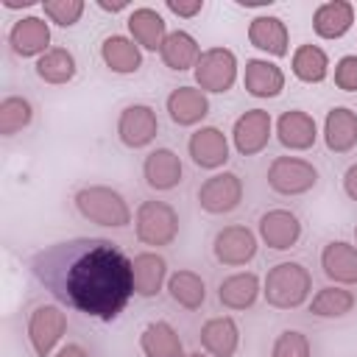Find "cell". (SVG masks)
<instances>
[{"label": "cell", "mask_w": 357, "mask_h": 357, "mask_svg": "<svg viewBox=\"0 0 357 357\" xmlns=\"http://www.w3.org/2000/svg\"><path fill=\"white\" fill-rule=\"evenodd\" d=\"M28 271L56 301L98 321H114L134 293L131 259L103 237L45 245L28 259Z\"/></svg>", "instance_id": "obj_1"}, {"label": "cell", "mask_w": 357, "mask_h": 357, "mask_svg": "<svg viewBox=\"0 0 357 357\" xmlns=\"http://www.w3.org/2000/svg\"><path fill=\"white\" fill-rule=\"evenodd\" d=\"M312 290V276L301 262H279L265 276V301L276 310H296L307 301Z\"/></svg>", "instance_id": "obj_2"}, {"label": "cell", "mask_w": 357, "mask_h": 357, "mask_svg": "<svg viewBox=\"0 0 357 357\" xmlns=\"http://www.w3.org/2000/svg\"><path fill=\"white\" fill-rule=\"evenodd\" d=\"M75 206L86 220H92L98 226L120 229V226L131 223V209H128L126 198L117 190L103 187V184H92V187L78 190L75 192Z\"/></svg>", "instance_id": "obj_3"}, {"label": "cell", "mask_w": 357, "mask_h": 357, "mask_svg": "<svg viewBox=\"0 0 357 357\" xmlns=\"http://www.w3.org/2000/svg\"><path fill=\"white\" fill-rule=\"evenodd\" d=\"M134 223L137 237L145 245H170L178 234V215L167 201H142Z\"/></svg>", "instance_id": "obj_4"}, {"label": "cell", "mask_w": 357, "mask_h": 357, "mask_svg": "<svg viewBox=\"0 0 357 357\" xmlns=\"http://www.w3.org/2000/svg\"><path fill=\"white\" fill-rule=\"evenodd\" d=\"M318 184V170L312 162L296 156H276L268 167V187L279 195H304Z\"/></svg>", "instance_id": "obj_5"}, {"label": "cell", "mask_w": 357, "mask_h": 357, "mask_svg": "<svg viewBox=\"0 0 357 357\" xmlns=\"http://www.w3.org/2000/svg\"><path fill=\"white\" fill-rule=\"evenodd\" d=\"M237 78V59L229 47H209L195 64V84L201 92H229Z\"/></svg>", "instance_id": "obj_6"}, {"label": "cell", "mask_w": 357, "mask_h": 357, "mask_svg": "<svg viewBox=\"0 0 357 357\" xmlns=\"http://www.w3.org/2000/svg\"><path fill=\"white\" fill-rule=\"evenodd\" d=\"M67 329V315L56 304H39L28 318V340L36 357H47Z\"/></svg>", "instance_id": "obj_7"}, {"label": "cell", "mask_w": 357, "mask_h": 357, "mask_svg": "<svg viewBox=\"0 0 357 357\" xmlns=\"http://www.w3.org/2000/svg\"><path fill=\"white\" fill-rule=\"evenodd\" d=\"M243 201V181L237 173H215L198 190V204L209 215H226Z\"/></svg>", "instance_id": "obj_8"}, {"label": "cell", "mask_w": 357, "mask_h": 357, "mask_svg": "<svg viewBox=\"0 0 357 357\" xmlns=\"http://www.w3.org/2000/svg\"><path fill=\"white\" fill-rule=\"evenodd\" d=\"M159 131V120H156V112L145 103H131L120 112V120H117V137L123 145L128 148H145L148 142H153Z\"/></svg>", "instance_id": "obj_9"}, {"label": "cell", "mask_w": 357, "mask_h": 357, "mask_svg": "<svg viewBox=\"0 0 357 357\" xmlns=\"http://www.w3.org/2000/svg\"><path fill=\"white\" fill-rule=\"evenodd\" d=\"M212 248H215L218 262H223V265H245L257 254V237H254L251 229L234 223V226H223L215 234Z\"/></svg>", "instance_id": "obj_10"}, {"label": "cell", "mask_w": 357, "mask_h": 357, "mask_svg": "<svg viewBox=\"0 0 357 357\" xmlns=\"http://www.w3.org/2000/svg\"><path fill=\"white\" fill-rule=\"evenodd\" d=\"M231 137H234L237 153L243 156L259 153L271 139V114L265 109H248L243 117H237Z\"/></svg>", "instance_id": "obj_11"}, {"label": "cell", "mask_w": 357, "mask_h": 357, "mask_svg": "<svg viewBox=\"0 0 357 357\" xmlns=\"http://www.w3.org/2000/svg\"><path fill=\"white\" fill-rule=\"evenodd\" d=\"M259 237L265 240L268 248L284 251L298 243L301 237V223L290 209H268L259 218Z\"/></svg>", "instance_id": "obj_12"}, {"label": "cell", "mask_w": 357, "mask_h": 357, "mask_svg": "<svg viewBox=\"0 0 357 357\" xmlns=\"http://www.w3.org/2000/svg\"><path fill=\"white\" fill-rule=\"evenodd\" d=\"M187 151L192 156V162L204 170H215V167H223L226 159H229V142L223 137L220 128L215 126H206V128H198L190 142H187Z\"/></svg>", "instance_id": "obj_13"}, {"label": "cell", "mask_w": 357, "mask_h": 357, "mask_svg": "<svg viewBox=\"0 0 357 357\" xmlns=\"http://www.w3.org/2000/svg\"><path fill=\"white\" fill-rule=\"evenodd\" d=\"M8 42L14 47L17 56H36V53H47L50 45V28L42 17H22L14 22V28L8 31Z\"/></svg>", "instance_id": "obj_14"}, {"label": "cell", "mask_w": 357, "mask_h": 357, "mask_svg": "<svg viewBox=\"0 0 357 357\" xmlns=\"http://www.w3.org/2000/svg\"><path fill=\"white\" fill-rule=\"evenodd\" d=\"M324 139L329 151L349 153L357 145V112H351L349 106L329 109L324 120Z\"/></svg>", "instance_id": "obj_15"}, {"label": "cell", "mask_w": 357, "mask_h": 357, "mask_svg": "<svg viewBox=\"0 0 357 357\" xmlns=\"http://www.w3.org/2000/svg\"><path fill=\"white\" fill-rule=\"evenodd\" d=\"M167 114L176 126H195L209 114V100L195 86H178L167 95Z\"/></svg>", "instance_id": "obj_16"}, {"label": "cell", "mask_w": 357, "mask_h": 357, "mask_svg": "<svg viewBox=\"0 0 357 357\" xmlns=\"http://www.w3.org/2000/svg\"><path fill=\"white\" fill-rule=\"evenodd\" d=\"M142 173H145L148 187H153L159 192L162 190H173L181 181V159L170 148H156V151H151L145 156Z\"/></svg>", "instance_id": "obj_17"}, {"label": "cell", "mask_w": 357, "mask_h": 357, "mask_svg": "<svg viewBox=\"0 0 357 357\" xmlns=\"http://www.w3.org/2000/svg\"><path fill=\"white\" fill-rule=\"evenodd\" d=\"M276 137L290 151H307V148L315 145V137H318L315 134V120L301 109H290V112H284L279 117Z\"/></svg>", "instance_id": "obj_18"}, {"label": "cell", "mask_w": 357, "mask_h": 357, "mask_svg": "<svg viewBox=\"0 0 357 357\" xmlns=\"http://www.w3.org/2000/svg\"><path fill=\"white\" fill-rule=\"evenodd\" d=\"M321 268L332 282L354 284L357 282V248L343 240L326 243L321 251Z\"/></svg>", "instance_id": "obj_19"}, {"label": "cell", "mask_w": 357, "mask_h": 357, "mask_svg": "<svg viewBox=\"0 0 357 357\" xmlns=\"http://www.w3.org/2000/svg\"><path fill=\"white\" fill-rule=\"evenodd\" d=\"M245 92L254 98H276L284 89V73L265 59H248L245 75H243Z\"/></svg>", "instance_id": "obj_20"}, {"label": "cell", "mask_w": 357, "mask_h": 357, "mask_svg": "<svg viewBox=\"0 0 357 357\" xmlns=\"http://www.w3.org/2000/svg\"><path fill=\"white\" fill-rule=\"evenodd\" d=\"M248 42L254 47L271 53V56H284L287 53V45H290L287 25L279 17H271V14L254 17L251 25H248Z\"/></svg>", "instance_id": "obj_21"}, {"label": "cell", "mask_w": 357, "mask_h": 357, "mask_svg": "<svg viewBox=\"0 0 357 357\" xmlns=\"http://www.w3.org/2000/svg\"><path fill=\"white\" fill-rule=\"evenodd\" d=\"M201 346L212 357H234V351L240 346V329H237V324L229 315L209 318L201 326Z\"/></svg>", "instance_id": "obj_22"}, {"label": "cell", "mask_w": 357, "mask_h": 357, "mask_svg": "<svg viewBox=\"0 0 357 357\" xmlns=\"http://www.w3.org/2000/svg\"><path fill=\"white\" fill-rule=\"evenodd\" d=\"M354 22V8L346 0H332L315 8L312 14V28L321 39H340Z\"/></svg>", "instance_id": "obj_23"}, {"label": "cell", "mask_w": 357, "mask_h": 357, "mask_svg": "<svg viewBox=\"0 0 357 357\" xmlns=\"http://www.w3.org/2000/svg\"><path fill=\"white\" fill-rule=\"evenodd\" d=\"M131 271H134V293L142 296V298H151L162 290L165 284V276H167V262L159 257V254H137L134 262H131Z\"/></svg>", "instance_id": "obj_24"}, {"label": "cell", "mask_w": 357, "mask_h": 357, "mask_svg": "<svg viewBox=\"0 0 357 357\" xmlns=\"http://www.w3.org/2000/svg\"><path fill=\"white\" fill-rule=\"evenodd\" d=\"M257 296H259L257 273H234L218 284V301L226 310H248V307H254Z\"/></svg>", "instance_id": "obj_25"}, {"label": "cell", "mask_w": 357, "mask_h": 357, "mask_svg": "<svg viewBox=\"0 0 357 357\" xmlns=\"http://www.w3.org/2000/svg\"><path fill=\"white\" fill-rule=\"evenodd\" d=\"M128 31H131L134 42L142 45L145 50H162V42L167 36L162 14L153 8H134L128 14Z\"/></svg>", "instance_id": "obj_26"}, {"label": "cell", "mask_w": 357, "mask_h": 357, "mask_svg": "<svg viewBox=\"0 0 357 357\" xmlns=\"http://www.w3.org/2000/svg\"><path fill=\"white\" fill-rule=\"evenodd\" d=\"M159 53H162L165 67H170V70H176V73H184V70L195 67L198 59H201V47H198V42H195L187 31H173V33H167Z\"/></svg>", "instance_id": "obj_27"}, {"label": "cell", "mask_w": 357, "mask_h": 357, "mask_svg": "<svg viewBox=\"0 0 357 357\" xmlns=\"http://www.w3.org/2000/svg\"><path fill=\"white\" fill-rule=\"evenodd\" d=\"M100 56H103L106 67H109L112 73H120V75L137 73L139 64H142L139 47H137L131 39L120 36V33H112V36L103 39V45H100Z\"/></svg>", "instance_id": "obj_28"}, {"label": "cell", "mask_w": 357, "mask_h": 357, "mask_svg": "<svg viewBox=\"0 0 357 357\" xmlns=\"http://www.w3.org/2000/svg\"><path fill=\"white\" fill-rule=\"evenodd\" d=\"M139 346L145 357H184L181 354V337L178 332L165 324V321H153L142 329L139 335Z\"/></svg>", "instance_id": "obj_29"}, {"label": "cell", "mask_w": 357, "mask_h": 357, "mask_svg": "<svg viewBox=\"0 0 357 357\" xmlns=\"http://www.w3.org/2000/svg\"><path fill=\"white\" fill-rule=\"evenodd\" d=\"M167 293L170 298L184 307V310H198L204 301H206V284L198 273L192 271H176L170 279H167Z\"/></svg>", "instance_id": "obj_30"}, {"label": "cell", "mask_w": 357, "mask_h": 357, "mask_svg": "<svg viewBox=\"0 0 357 357\" xmlns=\"http://www.w3.org/2000/svg\"><path fill=\"white\" fill-rule=\"evenodd\" d=\"M293 73L304 84H321L326 78V73H329V59H326V53L321 47L301 45L293 53Z\"/></svg>", "instance_id": "obj_31"}, {"label": "cell", "mask_w": 357, "mask_h": 357, "mask_svg": "<svg viewBox=\"0 0 357 357\" xmlns=\"http://www.w3.org/2000/svg\"><path fill=\"white\" fill-rule=\"evenodd\" d=\"M36 75L47 84H67L75 75V59L67 47H50L36 61Z\"/></svg>", "instance_id": "obj_32"}, {"label": "cell", "mask_w": 357, "mask_h": 357, "mask_svg": "<svg viewBox=\"0 0 357 357\" xmlns=\"http://www.w3.org/2000/svg\"><path fill=\"white\" fill-rule=\"evenodd\" d=\"M351 307H354V296L351 290L343 287H324L310 301V312L315 318H343L346 312H351Z\"/></svg>", "instance_id": "obj_33"}, {"label": "cell", "mask_w": 357, "mask_h": 357, "mask_svg": "<svg viewBox=\"0 0 357 357\" xmlns=\"http://www.w3.org/2000/svg\"><path fill=\"white\" fill-rule=\"evenodd\" d=\"M31 117H33V109L25 98H20V95L3 98V103H0V134L11 137V134L22 131L31 123Z\"/></svg>", "instance_id": "obj_34"}, {"label": "cell", "mask_w": 357, "mask_h": 357, "mask_svg": "<svg viewBox=\"0 0 357 357\" xmlns=\"http://www.w3.org/2000/svg\"><path fill=\"white\" fill-rule=\"evenodd\" d=\"M271 357H310V340L298 329H284L271 349Z\"/></svg>", "instance_id": "obj_35"}, {"label": "cell", "mask_w": 357, "mask_h": 357, "mask_svg": "<svg viewBox=\"0 0 357 357\" xmlns=\"http://www.w3.org/2000/svg\"><path fill=\"white\" fill-rule=\"evenodd\" d=\"M42 8H45V14H47L56 25H61V28L75 25V22L81 20V14H84V3H81V0H45Z\"/></svg>", "instance_id": "obj_36"}, {"label": "cell", "mask_w": 357, "mask_h": 357, "mask_svg": "<svg viewBox=\"0 0 357 357\" xmlns=\"http://www.w3.org/2000/svg\"><path fill=\"white\" fill-rule=\"evenodd\" d=\"M335 84L343 92H357V56H343L335 64Z\"/></svg>", "instance_id": "obj_37"}, {"label": "cell", "mask_w": 357, "mask_h": 357, "mask_svg": "<svg viewBox=\"0 0 357 357\" xmlns=\"http://www.w3.org/2000/svg\"><path fill=\"white\" fill-rule=\"evenodd\" d=\"M167 8L178 17H195L204 8V0H167Z\"/></svg>", "instance_id": "obj_38"}, {"label": "cell", "mask_w": 357, "mask_h": 357, "mask_svg": "<svg viewBox=\"0 0 357 357\" xmlns=\"http://www.w3.org/2000/svg\"><path fill=\"white\" fill-rule=\"evenodd\" d=\"M343 187H346V195H349L351 201H357V165H351V167L346 170V176H343Z\"/></svg>", "instance_id": "obj_39"}, {"label": "cell", "mask_w": 357, "mask_h": 357, "mask_svg": "<svg viewBox=\"0 0 357 357\" xmlns=\"http://www.w3.org/2000/svg\"><path fill=\"white\" fill-rule=\"evenodd\" d=\"M56 357H89L78 343H67V346H61L59 351H56Z\"/></svg>", "instance_id": "obj_40"}, {"label": "cell", "mask_w": 357, "mask_h": 357, "mask_svg": "<svg viewBox=\"0 0 357 357\" xmlns=\"http://www.w3.org/2000/svg\"><path fill=\"white\" fill-rule=\"evenodd\" d=\"M98 6H100L103 11H123L128 3H126V0H114V3H109V0H98Z\"/></svg>", "instance_id": "obj_41"}, {"label": "cell", "mask_w": 357, "mask_h": 357, "mask_svg": "<svg viewBox=\"0 0 357 357\" xmlns=\"http://www.w3.org/2000/svg\"><path fill=\"white\" fill-rule=\"evenodd\" d=\"M3 6L6 8H28V6H33V0H3Z\"/></svg>", "instance_id": "obj_42"}, {"label": "cell", "mask_w": 357, "mask_h": 357, "mask_svg": "<svg viewBox=\"0 0 357 357\" xmlns=\"http://www.w3.org/2000/svg\"><path fill=\"white\" fill-rule=\"evenodd\" d=\"M240 6H268L271 0H237Z\"/></svg>", "instance_id": "obj_43"}, {"label": "cell", "mask_w": 357, "mask_h": 357, "mask_svg": "<svg viewBox=\"0 0 357 357\" xmlns=\"http://www.w3.org/2000/svg\"><path fill=\"white\" fill-rule=\"evenodd\" d=\"M184 357H212V354H201V351H192V354H184Z\"/></svg>", "instance_id": "obj_44"}, {"label": "cell", "mask_w": 357, "mask_h": 357, "mask_svg": "<svg viewBox=\"0 0 357 357\" xmlns=\"http://www.w3.org/2000/svg\"><path fill=\"white\" fill-rule=\"evenodd\" d=\"M354 240H357V229H354Z\"/></svg>", "instance_id": "obj_45"}]
</instances>
